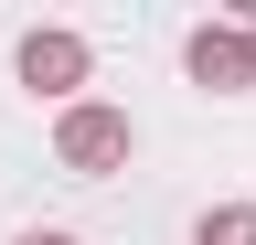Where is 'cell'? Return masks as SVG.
<instances>
[{"instance_id":"1","label":"cell","mask_w":256,"mask_h":245,"mask_svg":"<svg viewBox=\"0 0 256 245\" xmlns=\"http://www.w3.org/2000/svg\"><path fill=\"white\" fill-rule=\"evenodd\" d=\"M11 75L32 85V96H54V117L86 96V75H96V53H86V32H64V21H32L22 32V53H11Z\"/></svg>"},{"instance_id":"2","label":"cell","mask_w":256,"mask_h":245,"mask_svg":"<svg viewBox=\"0 0 256 245\" xmlns=\"http://www.w3.org/2000/svg\"><path fill=\"white\" fill-rule=\"evenodd\" d=\"M128 149H139V128H128V107H107V96H75V107L54 117V160H64V171H86V181H96V171H118Z\"/></svg>"},{"instance_id":"3","label":"cell","mask_w":256,"mask_h":245,"mask_svg":"<svg viewBox=\"0 0 256 245\" xmlns=\"http://www.w3.org/2000/svg\"><path fill=\"white\" fill-rule=\"evenodd\" d=\"M182 64H192V85H203V96H246V85H256V32L203 21V32L182 43Z\"/></svg>"},{"instance_id":"4","label":"cell","mask_w":256,"mask_h":245,"mask_svg":"<svg viewBox=\"0 0 256 245\" xmlns=\"http://www.w3.org/2000/svg\"><path fill=\"white\" fill-rule=\"evenodd\" d=\"M192 245H256V203H214L192 224Z\"/></svg>"},{"instance_id":"5","label":"cell","mask_w":256,"mask_h":245,"mask_svg":"<svg viewBox=\"0 0 256 245\" xmlns=\"http://www.w3.org/2000/svg\"><path fill=\"white\" fill-rule=\"evenodd\" d=\"M22 245H75V235H54V224H32V235H22Z\"/></svg>"}]
</instances>
